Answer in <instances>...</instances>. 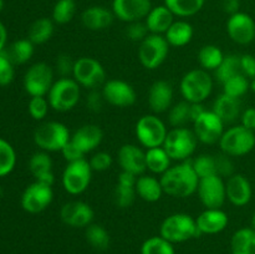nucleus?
I'll return each instance as SVG.
<instances>
[{
  "label": "nucleus",
  "mask_w": 255,
  "mask_h": 254,
  "mask_svg": "<svg viewBox=\"0 0 255 254\" xmlns=\"http://www.w3.org/2000/svg\"><path fill=\"white\" fill-rule=\"evenodd\" d=\"M126 35L131 41L142 42L149 35L148 27L146 22L143 21H134L129 22L126 29Z\"/></svg>",
  "instance_id": "obj_49"
},
{
  "label": "nucleus",
  "mask_w": 255,
  "mask_h": 254,
  "mask_svg": "<svg viewBox=\"0 0 255 254\" xmlns=\"http://www.w3.org/2000/svg\"><path fill=\"white\" fill-rule=\"evenodd\" d=\"M74 66H75V61L71 59L70 55L61 54L57 56L56 64H55V69H56V72L61 77L72 76Z\"/></svg>",
  "instance_id": "obj_51"
},
{
  "label": "nucleus",
  "mask_w": 255,
  "mask_h": 254,
  "mask_svg": "<svg viewBox=\"0 0 255 254\" xmlns=\"http://www.w3.org/2000/svg\"><path fill=\"white\" fill-rule=\"evenodd\" d=\"M6 39H7V32L6 29H5L4 24L0 21V54L4 51L5 44H6Z\"/></svg>",
  "instance_id": "obj_58"
},
{
  "label": "nucleus",
  "mask_w": 255,
  "mask_h": 254,
  "mask_svg": "<svg viewBox=\"0 0 255 254\" xmlns=\"http://www.w3.org/2000/svg\"><path fill=\"white\" fill-rule=\"evenodd\" d=\"M181 94L189 104H203L212 94L213 80L203 69L191 70L181 80Z\"/></svg>",
  "instance_id": "obj_2"
},
{
  "label": "nucleus",
  "mask_w": 255,
  "mask_h": 254,
  "mask_svg": "<svg viewBox=\"0 0 255 254\" xmlns=\"http://www.w3.org/2000/svg\"><path fill=\"white\" fill-rule=\"evenodd\" d=\"M32 54H34V44L29 39L17 40L6 51V55L12 64L19 65L29 61L32 57Z\"/></svg>",
  "instance_id": "obj_37"
},
{
  "label": "nucleus",
  "mask_w": 255,
  "mask_h": 254,
  "mask_svg": "<svg viewBox=\"0 0 255 254\" xmlns=\"http://www.w3.org/2000/svg\"><path fill=\"white\" fill-rule=\"evenodd\" d=\"M169 44L163 35L149 34L142 42H139L138 59L142 66L148 70H156L167 59Z\"/></svg>",
  "instance_id": "obj_10"
},
{
  "label": "nucleus",
  "mask_w": 255,
  "mask_h": 254,
  "mask_svg": "<svg viewBox=\"0 0 255 254\" xmlns=\"http://www.w3.org/2000/svg\"><path fill=\"white\" fill-rule=\"evenodd\" d=\"M54 84L52 67L45 62H36L29 67L24 76V89L31 97L45 96Z\"/></svg>",
  "instance_id": "obj_12"
},
{
  "label": "nucleus",
  "mask_w": 255,
  "mask_h": 254,
  "mask_svg": "<svg viewBox=\"0 0 255 254\" xmlns=\"http://www.w3.org/2000/svg\"><path fill=\"white\" fill-rule=\"evenodd\" d=\"M254 132H255V127H254Z\"/></svg>",
  "instance_id": "obj_63"
},
{
  "label": "nucleus",
  "mask_w": 255,
  "mask_h": 254,
  "mask_svg": "<svg viewBox=\"0 0 255 254\" xmlns=\"http://www.w3.org/2000/svg\"><path fill=\"white\" fill-rule=\"evenodd\" d=\"M70 138L71 136L67 127L56 121L44 122L37 127L34 133L35 143L45 152L61 151Z\"/></svg>",
  "instance_id": "obj_7"
},
{
  "label": "nucleus",
  "mask_w": 255,
  "mask_h": 254,
  "mask_svg": "<svg viewBox=\"0 0 255 254\" xmlns=\"http://www.w3.org/2000/svg\"><path fill=\"white\" fill-rule=\"evenodd\" d=\"M80 85L71 77H60L52 84L47 101L51 109L59 112H66L74 109L80 100Z\"/></svg>",
  "instance_id": "obj_6"
},
{
  "label": "nucleus",
  "mask_w": 255,
  "mask_h": 254,
  "mask_svg": "<svg viewBox=\"0 0 255 254\" xmlns=\"http://www.w3.org/2000/svg\"><path fill=\"white\" fill-rule=\"evenodd\" d=\"M141 254H174L173 243L161 236L151 237L142 244Z\"/></svg>",
  "instance_id": "obj_40"
},
{
  "label": "nucleus",
  "mask_w": 255,
  "mask_h": 254,
  "mask_svg": "<svg viewBox=\"0 0 255 254\" xmlns=\"http://www.w3.org/2000/svg\"><path fill=\"white\" fill-rule=\"evenodd\" d=\"M173 100V87L164 80L153 82L148 91L149 109L154 114H163L168 111Z\"/></svg>",
  "instance_id": "obj_23"
},
{
  "label": "nucleus",
  "mask_w": 255,
  "mask_h": 254,
  "mask_svg": "<svg viewBox=\"0 0 255 254\" xmlns=\"http://www.w3.org/2000/svg\"><path fill=\"white\" fill-rule=\"evenodd\" d=\"M92 168L89 161L80 159V161L70 162L62 173V187L67 193L72 196L81 194L89 188L91 183Z\"/></svg>",
  "instance_id": "obj_11"
},
{
  "label": "nucleus",
  "mask_w": 255,
  "mask_h": 254,
  "mask_svg": "<svg viewBox=\"0 0 255 254\" xmlns=\"http://www.w3.org/2000/svg\"><path fill=\"white\" fill-rule=\"evenodd\" d=\"M119 163L122 171L129 172L136 176H141L147 169L146 166V152L142 151L136 144H124L119 149Z\"/></svg>",
  "instance_id": "obj_20"
},
{
  "label": "nucleus",
  "mask_w": 255,
  "mask_h": 254,
  "mask_svg": "<svg viewBox=\"0 0 255 254\" xmlns=\"http://www.w3.org/2000/svg\"><path fill=\"white\" fill-rule=\"evenodd\" d=\"M14 79V64L6 52L0 54V86H7Z\"/></svg>",
  "instance_id": "obj_47"
},
{
  "label": "nucleus",
  "mask_w": 255,
  "mask_h": 254,
  "mask_svg": "<svg viewBox=\"0 0 255 254\" xmlns=\"http://www.w3.org/2000/svg\"><path fill=\"white\" fill-rule=\"evenodd\" d=\"M29 169L35 181L52 186L55 181L54 172H52V161L47 152L40 151L32 154L29 161Z\"/></svg>",
  "instance_id": "obj_25"
},
{
  "label": "nucleus",
  "mask_w": 255,
  "mask_h": 254,
  "mask_svg": "<svg viewBox=\"0 0 255 254\" xmlns=\"http://www.w3.org/2000/svg\"><path fill=\"white\" fill-rule=\"evenodd\" d=\"M115 203L119 208H128L132 206L134 202L137 193L134 187H127L122 186V184L117 183L116 188H115Z\"/></svg>",
  "instance_id": "obj_45"
},
{
  "label": "nucleus",
  "mask_w": 255,
  "mask_h": 254,
  "mask_svg": "<svg viewBox=\"0 0 255 254\" xmlns=\"http://www.w3.org/2000/svg\"><path fill=\"white\" fill-rule=\"evenodd\" d=\"M241 69L242 74L248 79H255V57L253 55L246 54L241 56Z\"/></svg>",
  "instance_id": "obj_54"
},
{
  "label": "nucleus",
  "mask_w": 255,
  "mask_h": 254,
  "mask_svg": "<svg viewBox=\"0 0 255 254\" xmlns=\"http://www.w3.org/2000/svg\"><path fill=\"white\" fill-rule=\"evenodd\" d=\"M249 87H251V84H249L248 77L244 76L243 74H239L224 82L223 94L231 97H236V99H241L243 95L247 94Z\"/></svg>",
  "instance_id": "obj_42"
},
{
  "label": "nucleus",
  "mask_w": 255,
  "mask_h": 254,
  "mask_svg": "<svg viewBox=\"0 0 255 254\" xmlns=\"http://www.w3.org/2000/svg\"><path fill=\"white\" fill-rule=\"evenodd\" d=\"M115 15L112 10L105 6H90L81 14V21L86 29L99 31L109 27L114 22Z\"/></svg>",
  "instance_id": "obj_26"
},
{
  "label": "nucleus",
  "mask_w": 255,
  "mask_h": 254,
  "mask_svg": "<svg viewBox=\"0 0 255 254\" xmlns=\"http://www.w3.org/2000/svg\"><path fill=\"white\" fill-rule=\"evenodd\" d=\"M52 199H54L52 186L35 181L25 188L21 196V207L27 213H41L51 204Z\"/></svg>",
  "instance_id": "obj_13"
},
{
  "label": "nucleus",
  "mask_w": 255,
  "mask_h": 254,
  "mask_svg": "<svg viewBox=\"0 0 255 254\" xmlns=\"http://www.w3.org/2000/svg\"><path fill=\"white\" fill-rule=\"evenodd\" d=\"M197 192L206 208H222L227 199L226 182L218 174L199 179Z\"/></svg>",
  "instance_id": "obj_14"
},
{
  "label": "nucleus",
  "mask_w": 255,
  "mask_h": 254,
  "mask_svg": "<svg viewBox=\"0 0 255 254\" xmlns=\"http://www.w3.org/2000/svg\"><path fill=\"white\" fill-rule=\"evenodd\" d=\"M151 0H114L112 12L121 21L134 22L146 19L151 11Z\"/></svg>",
  "instance_id": "obj_18"
},
{
  "label": "nucleus",
  "mask_w": 255,
  "mask_h": 254,
  "mask_svg": "<svg viewBox=\"0 0 255 254\" xmlns=\"http://www.w3.org/2000/svg\"><path fill=\"white\" fill-rule=\"evenodd\" d=\"M212 111L224 122H233L238 119L241 114V101L236 97H231L226 94H222L214 101Z\"/></svg>",
  "instance_id": "obj_29"
},
{
  "label": "nucleus",
  "mask_w": 255,
  "mask_h": 254,
  "mask_svg": "<svg viewBox=\"0 0 255 254\" xmlns=\"http://www.w3.org/2000/svg\"><path fill=\"white\" fill-rule=\"evenodd\" d=\"M173 12L166 5H161V6L152 7L144 19V22L148 27L149 34L164 35L169 26L173 24Z\"/></svg>",
  "instance_id": "obj_27"
},
{
  "label": "nucleus",
  "mask_w": 255,
  "mask_h": 254,
  "mask_svg": "<svg viewBox=\"0 0 255 254\" xmlns=\"http://www.w3.org/2000/svg\"><path fill=\"white\" fill-rule=\"evenodd\" d=\"M76 14L75 0H57L52 9V21L59 25H65L71 21Z\"/></svg>",
  "instance_id": "obj_38"
},
{
  "label": "nucleus",
  "mask_w": 255,
  "mask_h": 254,
  "mask_svg": "<svg viewBox=\"0 0 255 254\" xmlns=\"http://www.w3.org/2000/svg\"><path fill=\"white\" fill-rule=\"evenodd\" d=\"M192 166H193L194 172L199 177V179L217 174L216 161H214V156H211V154L198 156L192 161Z\"/></svg>",
  "instance_id": "obj_44"
},
{
  "label": "nucleus",
  "mask_w": 255,
  "mask_h": 254,
  "mask_svg": "<svg viewBox=\"0 0 255 254\" xmlns=\"http://www.w3.org/2000/svg\"><path fill=\"white\" fill-rule=\"evenodd\" d=\"M105 101L116 107H129L136 102L137 95L133 87L124 80H109L102 86Z\"/></svg>",
  "instance_id": "obj_16"
},
{
  "label": "nucleus",
  "mask_w": 255,
  "mask_h": 254,
  "mask_svg": "<svg viewBox=\"0 0 255 254\" xmlns=\"http://www.w3.org/2000/svg\"><path fill=\"white\" fill-rule=\"evenodd\" d=\"M16 164V153L11 144L0 138V177H5L14 169Z\"/></svg>",
  "instance_id": "obj_41"
},
{
  "label": "nucleus",
  "mask_w": 255,
  "mask_h": 254,
  "mask_svg": "<svg viewBox=\"0 0 255 254\" xmlns=\"http://www.w3.org/2000/svg\"><path fill=\"white\" fill-rule=\"evenodd\" d=\"M159 181L166 194L176 198H187L198 189L199 177L194 172L192 162L183 161L169 167Z\"/></svg>",
  "instance_id": "obj_1"
},
{
  "label": "nucleus",
  "mask_w": 255,
  "mask_h": 254,
  "mask_svg": "<svg viewBox=\"0 0 255 254\" xmlns=\"http://www.w3.org/2000/svg\"><path fill=\"white\" fill-rule=\"evenodd\" d=\"M164 5L176 16L188 17L201 11L204 0H164Z\"/></svg>",
  "instance_id": "obj_34"
},
{
  "label": "nucleus",
  "mask_w": 255,
  "mask_h": 254,
  "mask_svg": "<svg viewBox=\"0 0 255 254\" xmlns=\"http://www.w3.org/2000/svg\"><path fill=\"white\" fill-rule=\"evenodd\" d=\"M137 178H138V176H136V174L122 171L121 173L119 174V181H117V183L127 187H136Z\"/></svg>",
  "instance_id": "obj_55"
},
{
  "label": "nucleus",
  "mask_w": 255,
  "mask_h": 254,
  "mask_svg": "<svg viewBox=\"0 0 255 254\" xmlns=\"http://www.w3.org/2000/svg\"><path fill=\"white\" fill-rule=\"evenodd\" d=\"M252 228L255 231V213L253 214V218H252Z\"/></svg>",
  "instance_id": "obj_59"
},
{
  "label": "nucleus",
  "mask_w": 255,
  "mask_h": 254,
  "mask_svg": "<svg viewBox=\"0 0 255 254\" xmlns=\"http://www.w3.org/2000/svg\"><path fill=\"white\" fill-rule=\"evenodd\" d=\"M221 5L224 12H227L229 15H233L236 12H239L241 0H221Z\"/></svg>",
  "instance_id": "obj_56"
},
{
  "label": "nucleus",
  "mask_w": 255,
  "mask_h": 254,
  "mask_svg": "<svg viewBox=\"0 0 255 254\" xmlns=\"http://www.w3.org/2000/svg\"><path fill=\"white\" fill-rule=\"evenodd\" d=\"M193 132L202 143L214 144L223 136L224 122L213 111L207 110L193 121Z\"/></svg>",
  "instance_id": "obj_15"
},
{
  "label": "nucleus",
  "mask_w": 255,
  "mask_h": 254,
  "mask_svg": "<svg viewBox=\"0 0 255 254\" xmlns=\"http://www.w3.org/2000/svg\"><path fill=\"white\" fill-rule=\"evenodd\" d=\"M163 36L166 37L169 46H186L193 37V27L189 22L184 21V20H178V21H173V24L169 26Z\"/></svg>",
  "instance_id": "obj_30"
},
{
  "label": "nucleus",
  "mask_w": 255,
  "mask_h": 254,
  "mask_svg": "<svg viewBox=\"0 0 255 254\" xmlns=\"http://www.w3.org/2000/svg\"><path fill=\"white\" fill-rule=\"evenodd\" d=\"M196 134L193 129L187 127H173L169 129L164 139L163 148L174 161H186L194 153L197 147Z\"/></svg>",
  "instance_id": "obj_4"
},
{
  "label": "nucleus",
  "mask_w": 255,
  "mask_h": 254,
  "mask_svg": "<svg viewBox=\"0 0 255 254\" xmlns=\"http://www.w3.org/2000/svg\"><path fill=\"white\" fill-rule=\"evenodd\" d=\"M136 137L143 147L154 148L162 147L168 129L164 122L156 115H144L136 124Z\"/></svg>",
  "instance_id": "obj_8"
},
{
  "label": "nucleus",
  "mask_w": 255,
  "mask_h": 254,
  "mask_svg": "<svg viewBox=\"0 0 255 254\" xmlns=\"http://www.w3.org/2000/svg\"><path fill=\"white\" fill-rule=\"evenodd\" d=\"M86 239L95 249L105 251L110 246V234L106 229L100 224L91 223L86 227Z\"/></svg>",
  "instance_id": "obj_39"
},
{
  "label": "nucleus",
  "mask_w": 255,
  "mask_h": 254,
  "mask_svg": "<svg viewBox=\"0 0 255 254\" xmlns=\"http://www.w3.org/2000/svg\"><path fill=\"white\" fill-rule=\"evenodd\" d=\"M232 254H255V231L253 228L238 229L231 241Z\"/></svg>",
  "instance_id": "obj_31"
},
{
  "label": "nucleus",
  "mask_w": 255,
  "mask_h": 254,
  "mask_svg": "<svg viewBox=\"0 0 255 254\" xmlns=\"http://www.w3.org/2000/svg\"><path fill=\"white\" fill-rule=\"evenodd\" d=\"M104 139V132L97 125L87 124L75 131L71 136V141L84 152L85 154L94 151L101 144Z\"/></svg>",
  "instance_id": "obj_24"
},
{
  "label": "nucleus",
  "mask_w": 255,
  "mask_h": 254,
  "mask_svg": "<svg viewBox=\"0 0 255 254\" xmlns=\"http://www.w3.org/2000/svg\"><path fill=\"white\" fill-rule=\"evenodd\" d=\"M196 223L201 234H217L227 228L229 218L221 208H206L196 219Z\"/></svg>",
  "instance_id": "obj_22"
},
{
  "label": "nucleus",
  "mask_w": 255,
  "mask_h": 254,
  "mask_svg": "<svg viewBox=\"0 0 255 254\" xmlns=\"http://www.w3.org/2000/svg\"><path fill=\"white\" fill-rule=\"evenodd\" d=\"M2 7H4V0H0V11L2 10Z\"/></svg>",
  "instance_id": "obj_60"
},
{
  "label": "nucleus",
  "mask_w": 255,
  "mask_h": 254,
  "mask_svg": "<svg viewBox=\"0 0 255 254\" xmlns=\"http://www.w3.org/2000/svg\"><path fill=\"white\" fill-rule=\"evenodd\" d=\"M54 21L49 17H40L35 20L29 27V37L27 39L34 45L45 44L51 39L54 34Z\"/></svg>",
  "instance_id": "obj_33"
},
{
  "label": "nucleus",
  "mask_w": 255,
  "mask_h": 254,
  "mask_svg": "<svg viewBox=\"0 0 255 254\" xmlns=\"http://www.w3.org/2000/svg\"><path fill=\"white\" fill-rule=\"evenodd\" d=\"M227 32L237 44L248 45L255 39V21L246 12H236L227 21Z\"/></svg>",
  "instance_id": "obj_17"
},
{
  "label": "nucleus",
  "mask_w": 255,
  "mask_h": 254,
  "mask_svg": "<svg viewBox=\"0 0 255 254\" xmlns=\"http://www.w3.org/2000/svg\"><path fill=\"white\" fill-rule=\"evenodd\" d=\"M104 96H102V92L96 91V90H91L89 95L86 97V106L90 111L92 112H99L101 111L102 106H104Z\"/></svg>",
  "instance_id": "obj_53"
},
{
  "label": "nucleus",
  "mask_w": 255,
  "mask_h": 254,
  "mask_svg": "<svg viewBox=\"0 0 255 254\" xmlns=\"http://www.w3.org/2000/svg\"><path fill=\"white\" fill-rule=\"evenodd\" d=\"M206 111L207 110L204 109L203 104H191V109H189V114H191V121L193 122L194 120L198 119V117Z\"/></svg>",
  "instance_id": "obj_57"
},
{
  "label": "nucleus",
  "mask_w": 255,
  "mask_h": 254,
  "mask_svg": "<svg viewBox=\"0 0 255 254\" xmlns=\"http://www.w3.org/2000/svg\"><path fill=\"white\" fill-rule=\"evenodd\" d=\"M90 166H91L92 171L96 172H104L111 167L112 164V157L111 154L107 152H97L94 156L90 158L89 161Z\"/></svg>",
  "instance_id": "obj_50"
},
{
  "label": "nucleus",
  "mask_w": 255,
  "mask_h": 254,
  "mask_svg": "<svg viewBox=\"0 0 255 254\" xmlns=\"http://www.w3.org/2000/svg\"><path fill=\"white\" fill-rule=\"evenodd\" d=\"M214 161H216V171L218 176L227 177L229 178L231 176L234 174V163L231 159V156L226 153H219L214 156Z\"/></svg>",
  "instance_id": "obj_48"
},
{
  "label": "nucleus",
  "mask_w": 255,
  "mask_h": 254,
  "mask_svg": "<svg viewBox=\"0 0 255 254\" xmlns=\"http://www.w3.org/2000/svg\"><path fill=\"white\" fill-rule=\"evenodd\" d=\"M1 194H2V191H1V187H0V197H1Z\"/></svg>",
  "instance_id": "obj_62"
},
{
  "label": "nucleus",
  "mask_w": 255,
  "mask_h": 254,
  "mask_svg": "<svg viewBox=\"0 0 255 254\" xmlns=\"http://www.w3.org/2000/svg\"><path fill=\"white\" fill-rule=\"evenodd\" d=\"M227 199L237 207L248 204L252 199V184L246 176L234 173L226 182Z\"/></svg>",
  "instance_id": "obj_21"
},
{
  "label": "nucleus",
  "mask_w": 255,
  "mask_h": 254,
  "mask_svg": "<svg viewBox=\"0 0 255 254\" xmlns=\"http://www.w3.org/2000/svg\"><path fill=\"white\" fill-rule=\"evenodd\" d=\"M191 104L187 101L178 102L173 107L169 109L168 120L171 126L173 127H184V125L191 121V114H189Z\"/></svg>",
  "instance_id": "obj_43"
},
{
  "label": "nucleus",
  "mask_w": 255,
  "mask_h": 254,
  "mask_svg": "<svg viewBox=\"0 0 255 254\" xmlns=\"http://www.w3.org/2000/svg\"><path fill=\"white\" fill-rule=\"evenodd\" d=\"M94 209L82 201L65 203L60 211L61 221L72 228H86L94 221Z\"/></svg>",
  "instance_id": "obj_19"
},
{
  "label": "nucleus",
  "mask_w": 255,
  "mask_h": 254,
  "mask_svg": "<svg viewBox=\"0 0 255 254\" xmlns=\"http://www.w3.org/2000/svg\"><path fill=\"white\" fill-rule=\"evenodd\" d=\"M72 79L80 86L89 90H96L101 85L104 86L106 82V71L99 60L84 56L75 61Z\"/></svg>",
  "instance_id": "obj_9"
},
{
  "label": "nucleus",
  "mask_w": 255,
  "mask_h": 254,
  "mask_svg": "<svg viewBox=\"0 0 255 254\" xmlns=\"http://www.w3.org/2000/svg\"><path fill=\"white\" fill-rule=\"evenodd\" d=\"M218 143L222 152L228 156H246L255 147V132L243 125H238L224 131Z\"/></svg>",
  "instance_id": "obj_5"
},
{
  "label": "nucleus",
  "mask_w": 255,
  "mask_h": 254,
  "mask_svg": "<svg viewBox=\"0 0 255 254\" xmlns=\"http://www.w3.org/2000/svg\"><path fill=\"white\" fill-rule=\"evenodd\" d=\"M159 233L171 243H182L201 236L196 219L186 213H174L167 217L162 222Z\"/></svg>",
  "instance_id": "obj_3"
},
{
  "label": "nucleus",
  "mask_w": 255,
  "mask_h": 254,
  "mask_svg": "<svg viewBox=\"0 0 255 254\" xmlns=\"http://www.w3.org/2000/svg\"><path fill=\"white\" fill-rule=\"evenodd\" d=\"M223 59V52L216 45H204L198 52L199 65L206 71H216L217 67L222 64Z\"/></svg>",
  "instance_id": "obj_35"
},
{
  "label": "nucleus",
  "mask_w": 255,
  "mask_h": 254,
  "mask_svg": "<svg viewBox=\"0 0 255 254\" xmlns=\"http://www.w3.org/2000/svg\"><path fill=\"white\" fill-rule=\"evenodd\" d=\"M134 189H136V193L139 198L146 202H149V203L159 201L162 194L164 193L161 181L156 178V177L148 176V174L138 176Z\"/></svg>",
  "instance_id": "obj_28"
},
{
  "label": "nucleus",
  "mask_w": 255,
  "mask_h": 254,
  "mask_svg": "<svg viewBox=\"0 0 255 254\" xmlns=\"http://www.w3.org/2000/svg\"><path fill=\"white\" fill-rule=\"evenodd\" d=\"M214 74H216V79L218 80L222 85L226 81H228L229 79H232V77L242 74L241 56L233 54L224 56L223 61H222V64L217 67Z\"/></svg>",
  "instance_id": "obj_36"
},
{
  "label": "nucleus",
  "mask_w": 255,
  "mask_h": 254,
  "mask_svg": "<svg viewBox=\"0 0 255 254\" xmlns=\"http://www.w3.org/2000/svg\"><path fill=\"white\" fill-rule=\"evenodd\" d=\"M171 157L163 147H154L146 151V166L154 174H163L171 167Z\"/></svg>",
  "instance_id": "obj_32"
},
{
  "label": "nucleus",
  "mask_w": 255,
  "mask_h": 254,
  "mask_svg": "<svg viewBox=\"0 0 255 254\" xmlns=\"http://www.w3.org/2000/svg\"><path fill=\"white\" fill-rule=\"evenodd\" d=\"M61 153L64 156V158L66 159L67 163L70 162H75V161H80V159H84L85 158V153L71 141L67 142L66 144L64 146V148L61 149Z\"/></svg>",
  "instance_id": "obj_52"
},
{
  "label": "nucleus",
  "mask_w": 255,
  "mask_h": 254,
  "mask_svg": "<svg viewBox=\"0 0 255 254\" xmlns=\"http://www.w3.org/2000/svg\"><path fill=\"white\" fill-rule=\"evenodd\" d=\"M251 87H252V89H253V91H255V79L253 80V82H252V84H251Z\"/></svg>",
  "instance_id": "obj_61"
},
{
  "label": "nucleus",
  "mask_w": 255,
  "mask_h": 254,
  "mask_svg": "<svg viewBox=\"0 0 255 254\" xmlns=\"http://www.w3.org/2000/svg\"><path fill=\"white\" fill-rule=\"evenodd\" d=\"M49 107V101L45 99V96L31 97L29 101V114L36 121H41L46 117Z\"/></svg>",
  "instance_id": "obj_46"
}]
</instances>
